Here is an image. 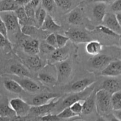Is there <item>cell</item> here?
Instances as JSON below:
<instances>
[{
	"label": "cell",
	"mask_w": 121,
	"mask_h": 121,
	"mask_svg": "<svg viewBox=\"0 0 121 121\" xmlns=\"http://www.w3.org/2000/svg\"><path fill=\"white\" fill-rule=\"evenodd\" d=\"M93 15L95 19L99 22H102L106 14V4L104 2H97L93 7Z\"/></svg>",
	"instance_id": "9a60e30c"
},
{
	"label": "cell",
	"mask_w": 121,
	"mask_h": 121,
	"mask_svg": "<svg viewBox=\"0 0 121 121\" xmlns=\"http://www.w3.org/2000/svg\"><path fill=\"white\" fill-rule=\"evenodd\" d=\"M4 86L7 91L12 93H20L24 91L22 86L16 80H5L4 82Z\"/></svg>",
	"instance_id": "44dd1931"
},
{
	"label": "cell",
	"mask_w": 121,
	"mask_h": 121,
	"mask_svg": "<svg viewBox=\"0 0 121 121\" xmlns=\"http://www.w3.org/2000/svg\"><path fill=\"white\" fill-rule=\"evenodd\" d=\"M60 97V95L54 93H44L38 95L32 100V104L34 106L44 105L50 102L53 99Z\"/></svg>",
	"instance_id": "9c48e42d"
},
{
	"label": "cell",
	"mask_w": 121,
	"mask_h": 121,
	"mask_svg": "<svg viewBox=\"0 0 121 121\" xmlns=\"http://www.w3.org/2000/svg\"><path fill=\"white\" fill-rule=\"evenodd\" d=\"M26 63L30 68L34 70H39L42 66V61L37 54L29 55L26 58Z\"/></svg>",
	"instance_id": "d4e9b609"
},
{
	"label": "cell",
	"mask_w": 121,
	"mask_h": 121,
	"mask_svg": "<svg viewBox=\"0 0 121 121\" xmlns=\"http://www.w3.org/2000/svg\"><path fill=\"white\" fill-rule=\"evenodd\" d=\"M57 116L61 119H69V118H73V117H77V116L79 115L74 113V112H73L71 109L70 107H67L66 108L63 109L62 111L58 113Z\"/></svg>",
	"instance_id": "f546056e"
},
{
	"label": "cell",
	"mask_w": 121,
	"mask_h": 121,
	"mask_svg": "<svg viewBox=\"0 0 121 121\" xmlns=\"http://www.w3.org/2000/svg\"><path fill=\"white\" fill-rule=\"evenodd\" d=\"M94 90V86L91 85V86L88 87L82 92H76V93H74V94L69 96L63 100L62 104H61V108L63 109L66 108L70 107L74 102L85 100L92 93V92Z\"/></svg>",
	"instance_id": "7a4b0ae2"
},
{
	"label": "cell",
	"mask_w": 121,
	"mask_h": 121,
	"mask_svg": "<svg viewBox=\"0 0 121 121\" xmlns=\"http://www.w3.org/2000/svg\"><path fill=\"white\" fill-rule=\"evenodd\" d=\"M70 107L72 111L78 115H80V113H82L83 104H82L80 101L74 102Z\"/></svg>",
	"instance_id": "d590c367"
},
{
	"label": "cell",
	"mask_w": 121,
	"mask_h": 121,
	"mask_svg": "<svg viewBox=\"0 0 121 121\" xmlns=\"http://www.w3.org/2000/svg\"><path fill=\"white\" fill-rule=\"evenodd\" d=\"M66 34L75 43H87L91 41V37L87 33L79 30L68 31L66 32Z\"/></svg>",
	"instance_id": "ba28073f"
},
{
	"label": "cell",
	"mask_w": 121,
	"mask_h": 121,
	"mask_svg": "<svg viewBox=\"0 0 121 121\" xmlns=\"http://www.w3.org/2000/svg\"><path fill=\"white\" fill-rule=\"evenodd\" d=\"M111 9L115 13L121 12V0H115L111 5Z\"/></svg>",
	"instance_id": "74e56055"
},
{
	"label": "cell",
	"mask_w": 121,
	"mask_h": 121,
	"mask_svg": "<svg viewBox=\"0 0 121 121\" xmlns=\"http://www.w3.org/2000/svg\"><path fill=\"white\" fill-rule=\"evenodd\" d=\"M43 30L49 31H56L61 28V26L58 24L50 15L47 14L46 18L41 27Z\"/></svg>",
	"instance_id": "ffe728a7"
},
{
	"label": "cell",
	"mask_w": 121,
	"mask_h": 121,
	"mask_svg": "<svg viewBox=\"0 0 121 121\" xmlns=\"http://www.w3.org/2000/svg\"><path fill=\"white\" fill-rule=\"evenodd\" d=\"M113 110H118V109H121V100L118 104H116L115 106H113Z\"/></svg>",
	"instance_id": "c3c4849f"
},
{
	"label": "cell",
	"mask_w": 121,
	"mask_h": 121,
	"mask_svg": "<svg viewBox=\"0 0 121 121\" xmlns=\"http://www.w3.org/2000/svg\"><path fill=\"white\" fill-rule=\"evenodd\" d=\"M40 49H42L43 52H44V53H52L56 49V48L53 47V46H50V45H49L46 42V43L43 44L42 46H40Z\"/></svg>",
	"instance_id": "60d3db41"
},
{
	"label": "cell",
	"mask_w": 121,
	"mask_h": 121,
	"mask_svg": "<svg viewBox=\"0 0 121 121\" xmlns=\"http://www.w3.org/2000/svg\"><path fill=\"white\" fill-rule=\"evenodd\" d=\"M15 1L20 6H24L29 3L31 0H15Z\"/></svg>",
	"instance_id": "bcb514c9"
},
{
	"label": "cell",
	"mask_w": 121,
	"mask_h": 121,
	"mask_svg": "<svg viewBox=\"0 0 121 121\" xmlns=\"http://www.w3.org/2000/svg\"><path fill=\"white\" fill-rule=\"evenodd\" d=\"M8 29L4 21L0 18V34H2L5 37L8 38Z\"/></svg>",
	"instance_id": "b9f144b4"
},
{
	"label": "cell",
	"mask_w": 121,
	"mask_h": 121,
	"mask_svg": "<svg viewBox=\"0 0 121 121\" xmlns=\"http://www.w3.org/2000/svg\"><path fill=\"white\" fill-rule=\"evenodd\" d=\"M37 27L33 25H24L20 27L21 33L27 36H33L36 33Z\"/></svg>",
	"instance_id": "4dcf8cb0"
},
{
	"label": "cell",
	"mask_w": 121,
	"mask_h": 121,
	"mask_svg": "<svg viewBox=\"0 0 121 121\" xmlns=\"http://www.w3.org/2000/svg\"><path fill=\"white\" fill-rule=\"evenodd\" d=\"M9 104L19 118L27 117L31 111V106L21 98H13L9 100Z\"/></svg>",
	"instance_id": "3957f363"
},
{
	"label": "cell",
	"mask_w": 121,
	"mask_h": 121,
	"mask_svg": "<svg viewBox=\"0 0 121 121\" xmlns=\"http://www.w3.org/2000/svg\"><path fill=\"white\" fill-rule=\"evenodd\" d=\"M120 46H121V38L120 39Z\"/></svg>",
	"instance_id": "f907efd6"
},
{
	"label": "cell",
	"mask_w": 121,
	"mask_h": 121,
	"mask_svg": "<svg viewBox=\"0 0 121 121\" xmlns=\"http://www.w3.org/2000/svg\"><path fill=\"white\" fill-rule=\"evenodd\" d=\"M11 72L20 77H30V73L27 68L21 64L15 63L11 65L10 67Z\"/></svg>",
	"instance_id": "603a6c76"
},
{
	"label": "cell",
	"mask_w": 121,
	"mask_h": 121,
	"mask_svg": "<svg viewBox=\"0 0 121 121\" xmlns=\"http://www.w3.org/2000/svg\"><path fill=\"white\" fill-rule=\"evenodd\" d=\"M69 55V50L66 46L62 48H57L52 53L51 58L57 62L65 61Z\"/></svg>",
	"instance_id": "ac0fdd59"
},
{
	"label": "cell",
	"mask_w": 121,
	"mask_h": 121,
	"mask_svg": "<svg viewBox=\"0 0 121 121\" xmlns=\"http://www.w3.org/2000/svg\"><path fill=\"white\" fill-rule=\"evenodd\" d=\"M40 3H41V0H31L28 3V4L31 6L32 7L35 8V9H36L40 5Z\"/></svg>",
	"instance_id": "ee69618b"
},
{
	"label": "cell",
	"mask_w": 121,
	"mask_h": 121,
	"mask_svg": "<svg viewBox=\"0 0 121 121\" xmlns=\"http://www.w3.org/2000/svg\"><path fill=\"white\" fill-rule=\"evenodd\" d=\"M39 119L41 121H60L61 119L58 117L57 115L48 113L44 116L39 117Z\"/></svg>",
	"instance_id": "f35d334b"
},
{
	"label": "cell",
	"mask_w": 121,
	"mask_h": 121,
	"mask_svg": "<svg viewBox=\"0 0 121 121\" xmlns=\"http://www.w3.org/2000/svg\"><path fill=\"white\" fill-rule=\"evenodd\" d=\"M0 18L4 21L7 29L9 31H17L19 26H20L15 11L1 12Z\"/></svg>",
	"instance_id": "5b68a950"
},
{
	"label": "cell",
	"mask_w": 121,
	"mask_h": 121,
	"mask_svg": "<svg viewBox=\"0 0 121 121\" xmlns=\"http://www.w3.org/2000/svg\"><path fill=\"white\" fill-rule=\"evenodd\" d=\"M113 115L118 121H121V109L113 110Z\"/></svg>",
	"instance_id": "f6af8a7d"
},
{
	"label": "cell",
	"mask_w": 121,
	"mask_h": 121,
	"mask_svg": "<svg viewBox=\"0 0 121 121\" xmlns=\"http://www.w3.org/2000/svg\"><path fill=\"white\" fill-rule=\"evenodd\" d=\"M102 88L111 93H113L121 90V83L116 79H109L105 80L102 85Z\"/></svg>",
	"instance_id": "d6986e66"
},
{
	"label": "cell",
	"mask_w": 121,
	"mask_h": 121,
	"mask_svg": "<svg viewBox=\"0 0 121 121\" xmlns=\"http://www.w3.org/2000/svg\"><path fill=\"white\" fill-rule=\"evenodd\" d=\"M58 63L56 65L57 83L61 84L67 81L70 76L72 68L70 64L65 60Z\"/></svg>",
	"instance_id": "277c9868"
},
{
	"label": "cell",
	"mask_w": 121,
	"mask_h": 121,
	"mask_svg": "<svg viewBox=\"0 0 121 121\" xmlns=\"http://www.w3.org/2000/svg\"><path fill=\"white\" fill-rule=\"evenodd\" d=\"M57 6L64 10H67L72 7L73 0H54Z\"/></svg>",
	"instance_id": "d6a6232c"
},
{
	"label": "cell",
	"mask_w": 121,
	"mask_h": 121,
	"mask_svg": "<svg viewBox=\"0 0 121 121\" xmlns=\"http://www.w3.org/2000/svg\"><path fill=\"white\" fill-rule=\"evenodd\" d=\"M47 11L42 7V5H40L35 9V18L36 21V27L41 28L46 18L47 14Z\"/></svg>",
	"instance_id": "7402d4cb"
},
{
	"label": "cell",
	"mask_w": 121,
	"mask_h": 121,
	"mask_svg": "<svg viewBox=\"0 0 121 121\" xmlns=\"http://www.w3.org/2000/svg\"><path fill=\"white\" fill-rule=\"evenodd\" d=\"M46 42L50 46H53L54 48H58L57 43L56 34L52 33L50 34L46 39Z\"/></svg>",
	"instance_id": "e575fe53"
},
{
	"label": "cell",
	"mask_w": 121,
	"mask_h": 121,
	"mask_svg": "<svg viewBox=\"0 0 121 121\" xmlns=\"http://www.w3.org/2000/svg\"><path fill=\"white\" fill-rule=\"evenodd\" d=\"M0 43H1V48L5 47L7 46L11 47L8 38L5 37L4 35H2V34H0Z\"/></svg>",
	"instance_id": "7bdbcfd3"
},
{
	"label": "cell",
	"mask_w": 121,
	"mask_h": 121,
	"mask_svg": "<svg viewBox=\"0 0 121 121\" xmlns=\"http://www.w3.org/2000/svg\"><path fill=\"white\" fill-rule=\"evenodd\" d=\"M96 29L97 31L100 32V33H103V34H105V35H109V36L113 37H118L119 36V33H117L113 30L109 28L108 27L106 26H103V25H99V26H97Z\"/></svg>",
	"instance_id": "f1b7e54d"
},
{
	"label": "cell",
	"mask_w": 121,
	"mask_h": 121,
	"mask_svg": "<svg viewBox=\"0 0 121 121\" xmlns=\"http://www.w3.org/2000/svg\"><path fill=\"white\" fill-rule=\"evenodd\" d=\"M103 22L105 26L117 33H119L121 32V26L119 24L115 13H106Z\"/></svg>",
	"instance_id": "30bf717a"
},
{
	"label": "cell",
	"mask_w": 121,
	"mask_h": 121,
	"mask_svg": "<svg viewBox=\"0 0 121 121\" xmlns=\"http://www.w3.org/2000/svg\"><path fill=\"white\" fill-rule=\"evenodd\" d=\"M115 0H91V2H104V3L108 4L113 2Z\"/></svg>",
	"instance_id": "7dc6e473"
},
{
	"label": "cell",
	"mask_w": 121,
	"mask_h": 121,
	"mask_svg": "<svg viewBox=\"0 0 121 121\" xmlns=\"http://www.w3.org/2000/svg\"><path fill=\"white\" fill-rule=\"evenodd\" d=\"M25 10H26V13H27V15L30 18L33 19V20H35V9L34 8L32 7L30 5L28 4H27V5H24ZM36 22V21H35Z\"/></svg>",
	"instance_id": "8d00e7d4"
},
{
	"label": "cell",
	"mask_w": 121,
	"mask_h": 121,
	"mask_svg": "<svg viewBox=\"0 0 121 121\" xmlns=\"http://www.w3.org/2000/svg\"><path fill=\"white\" fill-rule=\"evenodd\" d=\"M42 7L48 13L53 12L57 7L54 0H41Z\"/></svg>",
	"instance_id": "1f68e13d"
},
{
	"label": "cell",
	"mask_w": 121,
	"mask_h": 121,
	"mask_svg": "<svg viewBox=\"0 0 121 121\" xmlns=\"http://www.w3.org/2000/svg\"><path fill=\"white\" fill-rule=\"evenodd\" d=\"M59 100H55V99L51 100L47 104L38 106H33L31 108L30 112L37 117H41L45 115L50 113L55 108L56 106L59 104Z\"/></svg>",
	"instance_id": "8992f818"
},
{
	"label": "cell",
	"mask_w": 121,
	"mask_h": 121,
	"mask_svg": "<svg viewBox=\"0 0 121 121\" xmlns=\"http://www.w3.org/2000/svg\"></svg>",
	"instance_id": "816d5d0a"
},
{
	"label": "cell",
	"mask_w": 121,
	"mask_h": 121,
	"mask_svg": "<svg viewBox=\"0 0 121 121\" xmlns=\"http://www.w3.org/2000/svg\"><path fill=\"white\" fill-rule=\"evenodd\" d=\"M96 106V92L95 90L92 93L86 98L83 104V114L85 115H89L93 112Z\"/></svg>",
	"instance_id": "5bb4252c"
},
{
	"label": "cell",
	"mask_w": 121,
	"mask_h": 121,
	"mask_svg": "<svg viewBox=\"0 0 121 121\" xmlns=\"http://www.w3.org/2000/svg\"><path fill=\"white\" fill-rule=\"evenodd\" d=\"M94 83V80L91 79L85 78V79H81L78 81H76L73 83L71 86V90L74 93L82 92L91 86Z\"/></svg>",
	"instance_id": "2e32d148"
},
{
	"label": "cell",
	"mask_w": 121,
	"mask_h": 121,
	"mask_svg": "<svg viewBox=\"0 0 121 121\" xmlns=\"http://www.w3.org/2000/svg\"><path fill=\"white\" fill-rule=\"evenodd\" d=\"M37 78L40 82L47 85H54L57 83V79L49 73H40Z\"/></svg>",
	"instance_id": "83f0119b"
},
{
	"label": "cell",
	"mask_w": 121,
	"mask_h": 121,
	"mask_svg": "<svg viewBox=\"0 0 121 121\" xmlns=\"http://www.w3.org/2000/svg\"><path fill=\"white\" fill-rule=\"evenodd\" d=\"M103 46L99 41L96 40H91L87 43L85 47L86 52L92 56L99 55L102 50Z\"/></svg>",
	"instance_id": "e0dca14e"
},
{
	"label": "cell",
	"mask_w": 121,
	"mask_h": 121,
	"mask_svg": "<svg viewBox=\"0 0 121 121\" xmlns=\"http://www.w3.org/2000/svg\"><path fill=\"white\" fill-rule=\"evenodd\" d=\"M57 43L58 48H62L66 46L67 41L70 40L67 35H63L60 34H56Z\"/></svg>",
	"instance_id": "836d02e7"
},
{
	"label": "cell",
	"mask_w": 121,
	"mask_h": 121,
	"mask_svg": "<svg viewBox=\"0 0 121 121\" xmlns=\"http://www.w3.org/2000/svg\"><path fill=\"white\" fill-rule=\"evenodd\" d=\"M101 74L108 77H116L121 75V60L111 61L102 70Z\"/></svg>",
	"instance_id": "52a82bcc"
},
{
	"label": "cell",
	"mask_w": 121,
	"mask_h": 121,
	"mask_svg": "<svg viewBox=\"0 0 121 121\" xmlns=\"http://www.w3.org/2000/svg\"><path fill=\"white\" fill-rule=\"evenodd\" d=\"M82 15L81 12L78 9H74L72 10L69 14L67 20L71 24H78L82 21Z\"/></svg>",
	"instance_id": "4316f807"
},
{
	"label": "cell",
	"mask_w": 121,
	"mask_h": 121,
	"mask_svg": "<svg viewBox=\"0 0 121 121\" xmlns=\"http://www.w3.org/2000/svg\"><path fill=\"white\" fill-rule=\"evenodd\" d=\"M20 7L15 0H1L0 11H15Z\"/></svg>",
	"instance_id": "484cf974"
},
{
	"label": "cell",
	"mask_w": 121,
	"mask_h": 121,
	"mask_svg": "<svg viewBox=\"0 0 121 121\" xmlns=\"http://www.w3.org/2000/svg\"><path fill=\"white\" fill-rule=\"evenodd\" d=\"M115 14H116V16H117V19H118V21H119V24H120L121 26V12H120V13H115Z\"/></svg>",
	"instance_id": "681fc988"
},
{
	"label": "cell",
	"mask_w": 121,
	"mask_h": 121,
	"mask_svg": "<svg viewBox=\"0 0 121 121\" xmlns=\"http://www.w3.org/2000/svg\"><path fill=\"white\" fill-rule=\"evenodd\" d=\"M96 109L99 115L108 116L113 111L112 93L104 89L96 92Z\"/></svg>",
	"instance_id": "6da1fadb"
},
{
	"label": "cell",
	"mask_w": 121,
	"mask_h": 121,
	"mask_svg": "<svg viewBox=\"0 0 121 121\" xmlns=\"http://www.w3.org/2000/svg\"><path fill=\"white\" fill-rule=\"evenodd\" d=\"M20 84L24 90L31 93H35L40 90V86L37 83L31 80L27 77H22V79H15Z\"/></svg>",
	"instance_id": "7c38bea8"
},
{
	"label": "cell",
	"mask_w": 121,
	"mask_h": 121,
	"mask_svg": "<svg viewBox=\"0 0 121 121\" xmlns=\"http://www.w3.org/2000/svg\"><path fill=\"white\" fill-rule=\"evenodd\" d=\"M121 100V91H117L112 94V106H115Z\"/></svg>",
	"instance_id": "ab89813d"
},
{
	"label": "cell",
	"mask_w": 121,
	"mask_h": 121,
	"mask_svg": "<svg viewBox=\"0 0 121 121\" xmlns=\"http://www.w3.org/2000/svg\"><path fill=\"white\" fill-rule=\"evenodd\" d=\"M112 61V58L105 54L96 56L92 61V65L96 69H101L106 67Z\"/></svg>",
	"instance_id": "4fadbf2b"
},
{
	"label": "cell",
	"mask_w": 121,
	"mask_h": 121,
	"mask_svg": "<svg viewBox=\"0 0 121 121\" xmlns=\"http://www.w3.org/2000/svg\"><path fill=\"white\" fill-rule=\"evenodd\" d=\"M24 51L29 55L39 54L40 50V42L37 39L27 40L22 44Z\"/></svg>",
	"instance_id": "8fae6325"
},
{
	"label": "cell",
	"mask_w": 121,
	"mask_h": 121,
	"mask_svg": "<svg viewBox=\"0 0 121 121\" xmlns=\"http://www.w3.org/2000/svg\"><path fill=\"white\" fill-rule=\"evenodd\" d=\"M0 117L1 119H2L3 118H13L17 117V115L9 103L1 102L0 105Z\"/></svg>",
	"instance_id": "cb8c5ba5"
}]
</instances>
